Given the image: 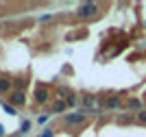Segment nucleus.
<instances>
[{"mask_svg": "<svg viewBox=\"0 0 146 137\" xmlns=\"http://www.w3.org/2000/svg\"><path fill=\"white\" fill-rule=\"evenodd\" d=\"M70 94H72V89L66 87V85H63V87H57V100H63V98H68Z\"/></svg>", "mask_w": 146, "mask_h": 137, "instance_id": "10", "label": "nucleus"}, {"mask_svg": "<svg viewBox=\"0 0 146 137\" xmlns=\"http://www.w3.org/2000/svg\"><path fill=\"white\" fill-rule=\"evenodd\" d=\"M33 98H35L37 105H46V102L50 100V91L46 89V85H37V87H35V94H33Z\"/></svg>", "mask_w": 146, "mask_h": 137, "instance_id": "4", "label": "nucleus"}, {"mask_svg": "<svg viewBox=\"0 0 146 137\" xmlns=\"http://www.w3.org/2000/svg\"><path fill=\"white\" fill-rule=\"evenodd\" d=\"M50 111H52V113H63L66 115V111H68V105H66V100H55L52 102V107H50Z\"/></svg>", "mask_w": 146, "mask_h": 137, "instance_id": "8", "label": "nucleus"}, {"mask_svg": "<svg viewBox=\"0 0 146 137\" xmlns=\"http://www.w3.org/2000/svg\"><path fill=\"white\" fill-rule=\"evenodd\" d=\"M5 135H7V131H5V126L0 124V137H5Z\"/></svg>", "mask_w": 146, "mask_h": 137, "instance_id": "17", "label": "nucleus"}, {"mask_svg": "<svg viewBox=\"0 0 146 137\" xmlns=\"http://www.w3.org/2000/svg\"><path fill=\"white\" fill-rule=\"evenodd\" d=\"M11 91H13V81L2 76V78H0V96H2V94H11Z\"/></svg>", "mask_w": 146, "mask_h": 137, "instance_id": "7", "label": "nucleus"}, {"mask_svg": "<svg viewBox=\"0 0 146 137\" xmlns=\"http://www.w3.org/2000/svg\"><path fill=\"white\" fill-rule=\"evenodd\" d=\"M124 107V102H122L120 96H109V98H105V109H109V111H118V109Z\"/></svg>", "mask_w": 146, "mask_h": 137, "instance_id": "6", "label": "nucleus"}, {"mask_svg": "<svg viewBox=\"0 0 146 137\" xmlns=\"http://www.w3.org/2000/svg\"><path fill=\"white\" fill-rule=\"evenodd\" d=\"M39 137H55V131H52V128H44V131L39 133Z\"/></svg>", "mask_w": 146, "mask_h": 137, "instance_id": "16", "label": "nucleus"}, {"mask_svg": "<svg viewBox=\"0 0 146 137\" xmlns=\"http://www.w3.org/2000/svg\"><path fill=\"white\" fill-rule=\"evenodd\" d=\"M0 107H2V111L7 115H18V109L13 107V105H9V102H0Z\"/></svg>", "mask_w": 146, "mask_h": 137, "instance_id": "11", "label": "nucleus"}, {"mask_svg": "<svg viewBox=\"0 0 146 137\" xmlns=\"http://www.w3.org/2000/svg\"><path fill=\"white\" fill-rule=\"evenodd\" d=\"M135 124H140V126H146V109H142L140 113L135 115Z\"/></svg>", "mask_w": 146, "mask_h": 137, "instance_id": "14", "label": "nucleus"}, {"mask_svg": "<svg viewBox=\"0 0 146 137\" xmlns=\"http://www.w3.org/2000/svg\"><path fill=\"white\" fill-rule=\"evenodd\" d=\"M66 105H68V109H70V107H76V105H79V96L72 91V94L66 98Z\"/></svg>", "mask_w": 146, "mask_h": 137, "instance_id": "12", "label": "nucleus"}, {"mask_svg": "<svg viewBox=\"0 0 146 137\" xmlns=\"http://www.w3.org/2000/svg\"><path fill=\"white\" fill-rule=\"evenodd\" d=\"M124 107L129 109V113L137 115V113L142 111V109H144V100H142V98H137V96H131V98H127Z\"/></svg>", "mask_w": 146, "mask_h": 137, "instance_id": "3", "label": "nucleus"}, {"mask_svg": "<svg viewBox=\"0 0 146 137\" xmlns=\"http://www.w3.org/2000/svg\"><path fill=\"white\" fill-rule=\"evenodd\" d=\"M142 100H144V107H146V94H144V96H142Z\"/></svg>", "mask_w": 146, "mask_h": 137, "instance_id": "18", "label": "nucleus"}, {"mask_svg": "<svg viewBox=\"0 0 146 137\" xmlns=\"http://www.w3.org/2000/svg\"><path fill=\"white\" fill-rule=\"evenodd\" d=\"M9 105H13L15 109H20L22 105H26V91H18V89H13L11 94H9Z\"/></svg>", "mask_w": 146, "mask_h": 137, "instance_id": "5", "label": "nucleus"}, {"mask_svg": "<svg viewBox=\"0 0 146 137\" xmlns=\"http://www.w3.org/2000/svg\"><path fill=\"white\" fill-rule=\"evenodd\" d=\"M85 120H87V111H85V109H76V111L66 113L63 118H61V126H68V128H72V126H81Z\"/></svg>", "mask_w": 146, "mask_h": 137, "instance_id": "1", "label": "nucleus"}, {"mask_svg": "<svg viewBox=\"0 0 146 137\" xmlns=\"http://www.w3.org/2000/svg\"><path fill=\"white\" fill-rule=\"evenodd\" d=\"M133 122H135V115H133V113H122L120 118H118V124H122V126L133 124Z\"/></svg>", "mask_w": 146, "mask_h": 137, "instance_id": "9", "label": "nucleus"}, {"mask_svg": "<svg viewBox=\"0 0 146 137\" xmlns=\"http://www.w3.org/2000/svg\"><path fill=\"white\" fill-rule=\"evenodd\" d=\"M31 126H33V124H31V120H22V124H20V128H18L20 135H26V133L31 131Z\"/></svg>", "mask_w": 146, "mask_h": 137, "instance_id": "13", "label": "nucleus"}, {"mask_svg": "<svg viewBox=\"0 0 146 137\" xmlns=\"http://www.w3.org/2000/svg\"><path fill=\"white\" fill-rule=\"evenodd\" d=\"M48 120H50V115H48V113H39V118H37V124H46Z\"/></svg>", "mask_w": 146, "mask_h": 137, "instance_id": "15", "label": "nucleus"}, {"mask_svg": "<svg viewBox=\"0 0 146 137\" xmlns=\"http://www.w3.org/2000/svg\"><path fill=\"white\" fill-rule=\"evenodd\" d=\"M98 11H100V7L96 5V2H81L79 9H76V15L79 18H94V15H98Z\"/></svg>", "mask_w": 146, "mask_h": 137, "instance_id": "2", "label": "nucleus"}]
</instances>
